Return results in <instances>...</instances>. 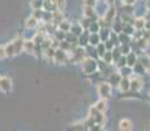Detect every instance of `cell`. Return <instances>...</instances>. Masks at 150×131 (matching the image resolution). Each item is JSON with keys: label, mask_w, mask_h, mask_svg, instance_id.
Returning a JSON list of instances; mask_svg holds the SVG:
<instances>
[{"label": "cell", "mask_w": 150, "mask_h": 131, "mask_svg": "<svg viewBox=\"0 0 150 131\" xmlns=\"http://www.w3.org/2000/svg\"><path fill=\"white\" fill-rule=\"evenodd\" d=\"M82 69L85 74L91 75L98 69V63L96 60H93V58H86L82 60Z\"/></svg>", "instance_id": "6da1fadb"}, {"label": "cell", "mask_w": 150, "mask_h": 131, "mask_svg": "<svg viewBox=\"0 0 150 131\" xmlns=\"http://www.w3.org/2000/svg\"><path fill=\"white\" fill-rule=\"evenodd\" d=\"M54 59H55V62L56 63H67L69 60V58H68L67 51L63 50V49H60V47H57L56 51H55V58Z\"/></svg>", "instance_id": "7a4b0ae2"}, {"label": "cell", "mask_w": 150, "mask_h": 131, "mask_svg": "<svg viewBox=\"0 0 150 131\" xmlns=\"http://www.w3.org/2000/svg\"><path fill=\"white\" fill-rule=\"evenodd\" d=\"M98 93L102 98H108L111 94V85L108 83H100L98 85Z\"/></svg>", "instance_id": "3957f363"}, {"label": "cell", "mask_w": 150, "mask_h": 131, "mask_svg": "<svg viewBox=\"0 0 150 131\" xmlns=\"http://www.w3.org/2000/svg\"><path fill=\"white\" fill-rule=\"evenodd\" d=\"M90 117H93L96 119L97 125H102L103 123V112H99L96 106L90 107Z\"/></svg>", "instance_id": "277c9868"}, {"label": "cell", "mask_w": 150, "mask_h": 131, "mask_svg": "<svg viewBox=\"0 0 150 131\" xmlns=\"http://www.w3.org/2000/svg\"><path fill=\"white\" fill-rule=\"evenodd\" d=\"M57 4L55 0H45V4H43V9L48 11V12H56L57 11Z\"/></svg>", "instance_id": "5b68a950"}, {"label": "cell", "mask_w": 150, "mask_h": 131, "mask_svg": "<svg viewBox=\"0 0 150 131\" xmlns=\"http://www.w3.org/2000/svg\"><path fill=\"white\" fill-rule=\"evenodd\" d=\"M12 88V81L8 77H1L0 79V89L3 92H9Z\"/></svg>", "instance_id": "8992f818"}, {"label": "cell", "mask_w": 150, "mask_h": 131, "mask_svg": "<svg viewBox=\"0 0 150 131\" xmlns=\"http://www.w3.org/2000/svg\"><path fill=\"white\" fill-rule=\"evenodd\" d=\"M89 30H85V31H82V34L79 37V45L80 46H88V43H89V38H90V34L88 33Z\"/></svg>", "instance_id": "52a82bcc"}, {"label": "cell", "mask_w": 150, "mask_h": 131, "mask_svg": "<svg viewBox=\"0 0 150 131\" xmlns=\"http://www.w3.org/2000/svg\"><path fill=\"white\" fill-rule=\"evenodd\" d=\"M141 87H142V81H141V79L138 77H133L131 80V89L133 92H137L141 89Z\"/></svg>", "instance_id": "ba28073f"}, {"label": "cell", "mask_w": 150, "mask_h": 131, "mask_svg": "<svg viewBox=\"0 0 150 131\" xmlns=\"http://www.w3.org/2000/svg\"><path fill=\"white\" fill-rule=\"evenodd\" d=\"M13 45H14V49H16V54H20V52L24 50L25 41L22 38H16L13 41Z\"/></svg>", "instance_id": "9c48e42d"}, {"label": "cell", "mask_w": 150, "mask_h": 131, "mask_svg": "<svg viewBox=\"0 0 150 131\" xmlns=\"http://www.w3.org/2000/svg\"><path fill=\"white\" fill-rule=\"evenodd\" d=\"M115 13H116L115 7H110L107 13H106V16H105V21L107 22V24H111L112 22V20H114V17H115Z\"/></svg>", "instance_id": "30bf717a"}, {"label": "cell", "mask_w": 150, "mask_h": 131, "mask_svg": "<svg viewBox=\"0 0 150 131\" xmlns=\"http://www.w3.org/2000/svg\"><path fill=\"white\" fill-rule=\"evenodd\" d=\"M83 14L85 17H89L90 20H97V14H96V11L93 9V7H89V5H85V11H83Z\"/></svg>", "instance_id": "8fae6325"}, {"label": "cell", "mask_w": 150, "mask_h": 131, "mask_svg": "<svg viewBox=\"0 0 150 131\" xmlns=\"http://www.w3.org/2000/svg\"><path fill=\"white\" fill-rule=\"evenodd\" d=\"M24 50L29 52V54H33L34 50H35V42L33 41H25V45H24Z\"/></svg>", "instance_id": "7c38bea8"}, {"label": "cell", "mask_w": 150, "mask_h": 131, "mask_svg": "<svg viewBox=\"0 0 150 131\" xmlns=\"http://www.w3.org/2000/svg\"><path fill=\"white\" fill-rule=\"evenodd\" d=\"M13 55H16V49H14L13 42H11L9 45H7V46H5V57H9V58H12Z\"/></svg>", "instance_id": "4fadbf2b"}, {"label": "cell", "mask_w": 150, "mask_h": 131, "mask_svg": "<svg viewBox=\"0 0 150 131\" xmlns=\"http://www.w3.org/2000/svg\"><path fill=\"white\" fill-rule=\"evenodd\" d=\"M119 87H120V89H122L123 92H125V91H128L129 88H131V81L128 80L125 76H124L122 80H120V84H119Z\"/></svg>", "instance_id": "5bb4252c"}, {"label": "cell", "mask_w": 150, "mask_h": 131, "mask_svg": "<svg viewBox=\"0 0 150 131\" xmlns=\"http://www.w3.org/2000/svg\"><path fill=\"white\" fill-rule=\"evenodd\" d=\"M99 42H100L99 34H98V33H91L90 34V38H89V43H90L91 46H97Z\"/></svg>", "instance_id": "9a60e30c"}, {"label": "cell", "mask_w": 150, "mask_h": 131, "mask_svg": "<svg viewBox=\"0 0 150 131\" xmlns=\"http://www.w3.org/2000/svg\"><path fill=\"white\" fill-rule=\"evenodd\" d=\"M71 31L74 34V36L80 37L82 34V25H79V24H73L71 26Z\"/></svg>", "instance_id": "2e32d148"}, {"label": "cell", "mask_w": 150, "mask_h": 131, "mask_svg": "<svg viewBox=\"0 0 150 131\" xmlns=\"http://www.w3.org/2000/svg\"><path fill=\"white\" fill-rule=\"evenodd\" d=\"M100 30V25H99V22L98 21H91L90 22V25H89V31L90 33H98V31Z\"/></svg>", "instance_id": "e0dca14e"}, {"label": "cell", "mask_w": 150, "mask_h": 131, "mask_svg": "<svg viewBox=\"0 0 150 131\" xmlns=\"http://www.w3.org/2000/svg\"><path fill=\"white\" fill-rule=\"evenodd\" d=\"M37 25H38V19H35L34 16L26 20V28L28 29H33V28H35Z\"/></svg>", "instance_id": "ac0fdd59"}, {"label": "cell", "mask_w": 150, "mask_h": 131, "mask_svg": "<svg viewBox=\"0 0 150 131\" xmlns=\"http://www.w3.org/2000/svg\"><path fill=\"white\" fill-rule=\"evenodd\" d=\"M102 59L105 60V63H111V62H114V57H112V51L111 50H107L103 54V57H102Z\"/></svg>", "instance_id": "d6986e66"}, {"label": "cell", "mask_w": 150, "mask_h": 131, "mask_svg": "<svg viewBox=\"0 0 150 131\" xmlns=\"http://www.w3.org/2000/svg\"><path fill=\"white\" fill-rule=\"evenodd\" d=\"M119 126H120L122 130H131L132 129V122L128 121V119H123V121H120Z\"/></svg>", "instance_id": "ffe728a7"}, {"label": "cell", "mask_w": 150, "mask_h": 131, "mask_svg": "<svg viewBox=\"0 0 150 131\" xmlns=\"http://www.w3.org/2000/svg\"><path fill=\"white\" fill-rule=\"evenodd\" d=\"M106 51H107V49H106V46H105V42H103V43H98V45H97V55H98V57L102 58L103 54H105Z\"/></svg>", "instance_id": "44dd1931"}, {"label": "cell", "mask_w": 150, "mask_h": 131, "mask_svg": "<svg viewBox=\"0 0 150 131\" xmlns=\"http://www.w3.org/2000/svg\"><path fill=\"white\" fill-rule=\"evenodd\" d=\"M96 107L99 110V112H105L106 107H107V105H106V98H100V100L97 102Z\"/></svg>", "instance_id": "7402d4cb"}, {"label": "cell", "mask_w": 150, "mask_h": 131, "mask_svg": "<svg viewBox=\"0 0 150 131\" xmlns=\"http://www.w3.org/2000/svg\"><path fill=\"white\" fill-rule=\"evenodd\" d=\"M71 24L69 22H67V21H64L63 20L62 22L59 24V28H60V30H63V31H65V33H68V31H71Z\"/></svg>", "instance_id": "603a6c76"}, {"label": "cell", "mask_w": 150, "mask_h": 131, "mask_svg": "<svg viewBox=\"0 0 150 131\" xmlns=\"http://www.w3.org/2000/svg\"><path fill=\"white\" fill-rule=\"evenodd\" d=\"M43 4H45V0H31V7L34 9H42Z\"/></svg>", "instance_id": "cb8c5ba5"}, {"label": "cell", "mask_w": 150, "mask_h": 131, "mask_svg": "<svg viewBox=\"0 0 150 131\" xmlns=\"http://www.w3.org/2000/svg\"><path fill=\"white\" fill-rule=\"evenodd\" d=\"M145 24H146V21L142 20V19H137V20H134V22H133L134 28L138 29V30H141L142 28H145Z\"/></svg>", "instance_id": "d4e9b609"}, {"label": "cell", "mask_w": 150, "mask_h": 131, "mask_svg": "<svg viewBox=\"0 0 150 131\" xmlns=\"http://www.w3.org/2000/svg\"><path fill=\"white\" fill-rule=\"evenodd\" d=\"M127 62H128V67H134V64H136V55L134 54H129L128 58H127Z\"/></svg>", "instance_id": "484cf974"}, {"label": "cell", "mask_w": 150, "mask_h": 131, "mask_svg": "<svg viewBox=\"0 0 150 131\" xmlns=\"http://www.w3.org/2000/svg\"><path fill=\"white\" fill-rule=\"evenodd\" d=\"M122 30L124 31V33H127V34H132L134 31V29H133V26L132 25H129V24H124L123 22V28H122Z\"/></svg>", "instance_id": "4316f807"}, {"label": "cell", "mask_w": 150, "mask_h": 131, "mask_svg": "<svg viewBox=\"0 0 150 131\" xmlns=\"http://www.w3.org/2000/svg\"><path fill=\"white\" fill-rule=\"evenodd\" d=\"M99 37H100V41H107L108 37H110V31L107 29H103V30H99Z\"/></svg>", "instance_id": "83f0119b"}, {"label": "cell", "mask_w": 150, "mask_h": 131, "mask_svg": "<svg viewBox=\"0 0 150 131\" xmlns=\"http://www.w3.org/2000/svg\"><path fill=\"white\" fill-rule=\"evenodd\" d=\"M43 14H45V11L42 9H34V17L38 20H42L43 19Z\"/></svg>", "instance_id": "f1b7e54d"}, {"label": "cell", "mask_w": 150, "mask_h": 131, "mask_svg": "<svg viewBox=\"0 0 150 131\" xmlns=\"http://www.w3.org/2000/svg\"><path fill=\"white\" fill-rule=\"evenodd\" d=\"M71 130H85V125L83 123H74L69 127Z\"/></svg>", "instance_id": "f546056e"}, {"label": "cell", "mask_w": 150, "mask_h": 131, "mask_svg": "<svg viewBox=\"0 0 150 131\" xmlns=\"http://www.w3.org/2000/svg\"><path fill=\"white\" fill-rule=\"evenodd\" d=\"M128 41H129V38H128V34H120L119 36V42H122V43H128Z\"/></svg>", "instance_id": "4dcf8cb0"}, {"label": "cell", "mask_w": 150, "mask_h": 131, "mask_svg": "<svg viewBox=\"0 0 150 131\" xmlns=\"http://www.w3.org/2000/svg\"><path fill=\"white\" fill-rule=\"evenodd\" d=\"M105 46H106V49H107V50H112V49H114V46H115V43L112 42V41L107 39V41H105Z\"/></svg>", "instance_id": "1f68e13d"}, {"label": "cell", "mask_w": 150, "mask_h": 131, "mask_svg": "<svg viewBox=\"0 0 150 131\" xmlns=\"http://www.w3.org/2000/svg\"><path fill=\"white\" fill-rule=\"evenodd\" d=\"M122 54H129V47H128V45L127 43H123V46H122Z\"/></svg>", "instance_id": "d6a6232c"}, {"label": "cell", "mask_w": 150, "mask_h": 131, "mask_svg": "<svg viewBox=\"0 0 150 131\" xmlns=\"http://www.w3.org/2000/svg\"><path fill=\"white\" fill-rule=\"evenodd\" d=\"M85 5H89V7H94L96 5V0H85Z\"/></svg>", "instance_id": "836d02e7"}, {"label": "cell", "mask_w": 150, "mask_h": 131, "mask_svg": "<svg viewBox=\"0 0 150 131\" xmlns=\"http://www.w3.org/2000/svg\"><path fill=\"white\" fill-rule=\"evenodd\" d=\"M57 4V7L59 8H63V5H64V0H55Z\"/></svg>", "instance_id": "e575fe53"}, {"label": "cell", "mask_w": 150, "mask_h": 131, "mask_svg": "<svg viewBox=\"0 0 150 131\" xmlns=\"http://www.w3.org/2000/svg\"><path fill=\"white\" fill-rule=\"evenodd\" d=\"M124 1V4H127V5H132L134 3V0H123Z\"/></svg>", "instance_id": "d590c367"}, {"label": "cell", "mask_w": 150, "mask_h": 131, "mask_svg": "<svg viewBox=\"0 0 150 131\" xmlns=\"http://www.w3.org/2000/svg\"><path fill=\"white\" fill-rule=\"evenodd\" d=\"M146 7H148L149 9H150V0H148V1H146Z\"/></svg>", "instance_id": "8d00e7d4"}, {"label": "cell", "mask_w": 150, "mask_h": 131, "mask_svg": "<svg viewBox=\"0 0 150 131\" xmlns=\"http://www.w3.org/2000/svg\"><path fill=\"white\" fill-rule=\"evenodd\" d=\"M103 1H106V0H103Z\"/></svg>", "instance_id": "74e56055"}]
</instances>
